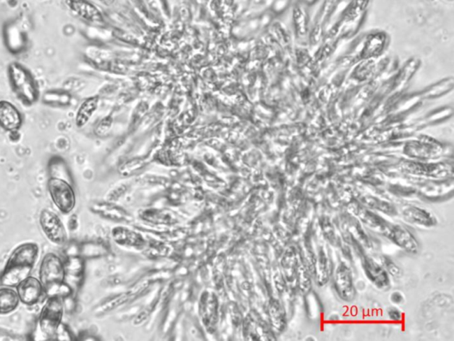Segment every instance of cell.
Listing matches in <instances>:
<instances>
[{"mask_svg":"<svg viewBox=\"0 0 454 341\" xmlns=\"http://www.w3.org/2000/svg\"><path fill=\"white\" fill-rule=\"evenodd\" d=\"M10 87L26 107H31L39 100L41 93L38 81L27 68L18 61H13L8 67Z\"/></svg>","mask_w":454,"mask_h":341,"instance_id":"1","label":"cell"},{"mask_svg":"<svg viewBox=\"0 0 454 341\" xmlns=\"http://www.w3.org/2000/svg\"><path fill=\"white\" fill-rule=\"evenodd\" d=\"M64 300L59 298H47L39 314L36 333L41 334V340H54L56 330L62 322L64 316Z\"/></svg>","mask_w":454,"mask_h":341,"instance_id":"2","label":"cell"},{"mask_svg":"<svg viewBox=\"0 0 454 341\" xmlns=\"http://www.w3.org/2000/svg\"><path fill=\"white\" fill-rule=\"evenodd\" d=\"M47 187L52 201L59 211L64 215L73 211L77 202L73 185L65 180L49 178Z\"/></svg>","mask_w":454,"mask_h":341,"instance_id":"3","label":"cell"},{"mask_svg":"<svg viewBox=\"0 0 454 341\" xmlns=\"http://www.w3.org/2000/svg\"><path fill=\"white\" fill-rule=\"evenodd\" d=\"M39 224L45 237L52 244L64 245L67 242V232L64 222L54 212L43 210L39 216Z\"/></svg>","mask_w":454,"mask_h":341,"instance_id":"4","label":"cell"},{"mask_svg":"<svg viewBox=\"0 0 454 341\" xmlns=\"http://www.w3.org/2000/svg\"><path fill=\"white\" fill-rule=\"evenodd\" d=\"M64 261L60 256L48 252L43 257L39 267V280L43 286L64 281Z\"/></svg>","mask_w":454,"mask_h":341,"instance_id":"5","label":"cell"},{"mask_svg":"<svg viewBox=\"0 0 454 341\" xmlns=\"http://www.w3.org/2000/svg\"><path fill=\"white\" fill-rule=\"evenodd\" d=\"M384 237L408 254H417L419 252V242L414 238L413 233L403 225L390 222Z\"/></svg>","mask_w":454,"mask_h":341,"instance_id":"6","label":"cell"},{"mask_svg":"<svg viewBox=\"0 0 454 341\" xmlns=\"http://www.w3.org/2000/svg\"><path fill=\"white\" fill-rule=\"evenodd\" d=\"M335 288L342 300L351 303L356 297V290L353 284L350 268L345 262H341L335 271Z\"/></svg>","mask_w":454,"mask_h":341,"instance_id":"7","label":"cell"},{"mask_svg":"<svg viewBox=\"0 0 454 341\" xmlns=\"http://www.w3.org/2000/svg\"><path fill=\"white\" fill-rule=\"evenodd\" d=\"M400 215L404 222L410 225L423 228H432L436 227L439 219L433 212L429 210L419 208L416 205H407L401 209Z\"/></svg>","mask_w":454,"mask_h":341,"instance_id":"8","label":"cell"},{"mask_svg":"<svg viewBox=\"0 0 454 341\" xmlns=\"http://www.w3.org/2000/svg\"><path fill=\"white\" fill-rule=\"evenodd\" d=\"M362 268L368 280L381 291H388L391 286L390 275L384 270L383 265L378 263L374 259L363 256Z\"/></svg>","mask_w":454,"mask_h":341,"instance_id":"9","label":"cell"},{"mask_svg":"<svg viewBox=\"0 0 454 341\" xmlns=\"http://www.w3.org/2000/svg\"><path fill=\"white\" fill-rule=\"evenodd\" d=\"M16 291L22 303L27 306L39 303L43 295H45L44 286L39 278L29 275L25 280L15 287Z\"/></svg>","mask_w":454,"mask_h":341,"instance_id":"10","label":"cell"},{"mask_svg":"<svg viewBox=\"0 0 454 341\" xmlns=\"http://www.w3.org/2000/svg\"><path fill=\"white\" fill-rule=\"evenodd\" d=\"M68 8L78 18L91 24H101L103 22L100 10L87 0H67Z\"/></svg>","mask_w":454,"mask_h":341,"instance_id":"11","label":"cell"},{"mask_svg":"<svg viewBox=\"0 0 454 341\" xmlns=\"http://www.w3.org/2000/svg\"><path fill=\"white\" fill-rule=\"evenodd\" d=\"M24 124V116L15 104L8 101H0V127L6 132L20 131Z\"/></svg>","mask_w":454,"mask_h":341,"instance_id":"12","label":"cell"},{"mask_svg":"<svg viewBox=\"0 0 454 341\" xmlns=\"http://www.w3.org/2000/svg\"><path fill=\"white\" fill-rule=\"evenodd\" d=\"M353 212L355 216L362 223H364L367 228L377 232L378 234L383 235L386 234L390 222H387L386 219L381 217L378 213L374 212L372 210L365 208L364 205H355V206H353Z\"/></svg>","mask_w":454,"mask_h":341,"instance_id":"13","label":"cell"},{"mask_svg":"<svg viewBox=\"0 0 454 341\" xmlns=\"http://www.w3.org/2000/svg\"><path fill=\"white\" fill-rule=\"evenodd\" d=\"M39 249L34 242H25L16 247L10 254L6 265L27 266L34 268Z\"/></svg>","mask_w":454,"mask_h":341,"instance_id":"14","label":"cell"},{"mask_svg":"<svg viewBox=\"0 0 454 341\" xmlns=\"http://www.w3.org/2000/svg\"><path fill=\"white\" fill-rule=\"evenodd\" d=\"M32 270L27 266L6 265L0 274V286L15 288L31 275Z\"/></svg>","mask_w":454,"mask_h":341,"instance_id":"15","label":"cell"},{"mask_svg":"<svg viewBox=\"0 0 454 341\" xmlns=\"http://www.w3.org/2000/svg\"><path fill=\"white\" fill-rule=\"evenodd\" d=\"M84 268V260L81 256H68L64 260V282L70 285L73 291L74 287L78 286L83 277Z\"/></svg>","mask_w":454,"mask_h":341,"instance_id":"16","label":"cell"},{"mask_svg":"<svg viewBox=\"0 0 454 341\" xmlns=\"http://www.w3.org/2000/svg\"><path fill=\"white\" fill-rule=\"evenodd\" d=\"M98 103H100V99L98 96H91L85 99L79 106L77 115H75V126L78 128L87 126L94 113H96Z\"/></svg>","mask_w":454,"mask_h":341,"instance_id":"17","label":"cell"},{"mask_svg":"<svg viewBox=\"0 0 454 341\" xmlns=\"http://www.w3.org/2000/svg\"><path fill=\"white\" fill-rule=\"evenodd\" d=\"M20 298L15 288L0 287V314H8L18 307Z\"/></svg>","mask_w":454,"mask_h":341,"instance_id":"18","label":"cell"},{"mask_svg":"<svg viewBox=\"0 0 454 341\" xmlns=\"http://www.w3.org/2000/svg\"><path fill=\"white\" fill-rule=\"evenodd\" d=\"M293 21L298 37L304 38L307 35L309 29V15L307 6L298 2L293 8Z\"/></svg>","mask_w":454,"mask_h":341,"instance_id":"19","label":"cell"},{"mask_svg":"<svg viewBox=\"0 0 454 341\" xmlns=\"http://www.w3.org/2000/svg\"><path fill=\"white\" fill-rule=\"evenodd\" d=\"M343 228L349 235L353 238V240L356 241L363 247H370V240L366 233L361 228L360 221L356 218L350 217L345 219L343 223Z\"/></svg>","mask_w":454,"mask_h":341,"instance_id":"20","label":"cell"},{"mask_svg":"<svg viewBox=\"0 0 454 341\" xmlns=\"http://www.w3.org/2000/svg\"><path fill=\"white\" fill-rule=\"evenodd\" d=\"M269 316L272 326L276 333H281L287 327L285 310L279 300H272L269 304Z\"/></svg>","mask_w":454,"mask_h":341,"instance_id":"21","label":"cell"},{"mask_svg":"<svg viewBox=\"0 0 454 341\" xmlns=\"http://www.w3.org/2000/svg\"><path fill=\"white\" fill-rule=\"evenodd\" d=\"M49 178L65 180L73 185V180L71 175L70 169L61 157H52L48 165Z\"/></svg>","mask_w":454,"mask_h":341,"instance_id":"22","label":"cell"},{"mask_svg":"<svg viewBox=\"0 0 454 341\" xmlns=\"http://www.w3.org/2000/svg\"><path fill=\"white\" fill-rule=\"evenodd\" d=\"M360 202L362 205L372 210V211L383 212L385 213V215L390 216L397 215L396 208H395L390 203L385 201L383 199L376 198V196H363V198H361Z\"/></svg>","mask_w":454,"mask_h":341,"instance_id":"23","label":"cell"},{"mask_svg":"<svg viewBox=\"0 0 454 341\" xmlns=\"http://www.w3.org/2000/svg\"><path fill=\"white\" fill-rule=\"evenodd\" d=\"M44 291L47 298H59L61 300L71 297L73 293V289L64 281L47 285L44 287Z\"/></svg>","mask_w":454,"mask_h":341,"instance_id":"24","label":"cell"},{"mask_svg":"<svg viewBox=\"0 0 454 341\" xmlns=\"http://www.w3.org/2000/svg\"><path fill=\"white\" fill-rule=\"evenodd\" d=\"M453 88V78H447V80H444L439 82V83L432 85L431 87H427V89L423 92V97L426 98V99H436V98L442 96V95L452 91Z\"/></svg>","mask_w":454,"mask_h":341,"instance_id":"25","label":"cell"},{"mask_svg":"<svg viewBox=\"0 0 454 341\" xmlns=\"http://www.w3.org/2000/svg\"><path fill=\"white\" fill-rule=\"evenodd\" d=\"M71 99L70 94L61 91H49L43 96L45 103L55 106H66L70 103Z\"/></svg>","mask_w":454,"mask_h":341,"instance_id":"26","label":"cell"},{"mask_svg":"<svg viewBox=\"0 0 454 341\" xmlns=\"http://www.w3.org/2000/svg\"><path fill=\"white\" fill-rule=\"evenodd\" d=\"M316 265H317L316 272H317L318 283L321 284V285H323L325 282H328L329 277L328 260L324 250H321V252H318V260L317 262H316Z\"/></svg>","mask_w":454,"mask_h":341,"instance_id":"27","label":"cell"},{"mask_svg":"<svg viewBox=\"0 0 454 341\" xmlns=\"http://www.w3.org/2000/svg\"><path fill=\"white\" fill-rule=\"evenodd\" d=\"M103 252L101 245L94 242H84L78 247V255L82 258L97 257Z\"/></svg>","mask_w":454,"mask_h":341,"instance_id":"28","label":"cell"},{"mask_svg":"<svg viewBox=\"0 0 454 341\" xmlns=\"http://www.w3.org/2000/svg\"><path fill=\"white\" fill-rule=\"evenodd\" d=\"M381 264L383 265L384 270L390 275H391L396 278H401L402 277V270L391 259L386 257V256H383L381 259Z\"/></svg>","mask_w":454,"mask_h":341,"instance_id":"29","label":"cell"},{"mask_svg":"<svg viewBox=\"0 0 454 341\" xmlns=\"http://www.w3.org/2000/svg\"><path fill=\"white\" fill-rule=\"evenodd\" d=\"M74 337L72 335L71 331L64 323H61L56 330L54 340H71Z\"/></svg>","mask_w":454,"mask_h":341,"instance_id":"30","label":"cell"},{"mask_svg":"<svg viewBox=\"0 0 454 341\" xmlns=\"http://www.w3.org/2000/svg\"><path fill=\"white\" fill-rule=\"evenodd\" d=\"M112 126V119L110 117H105L104 119H102L100 123H98L96 129H95V133L98 134V136H104L105 134L108 133V131L111 129Z\"/></svg>","mask_w":454,"mask_h":341,"instance_id":"31","label":"cell"},{"mask_svg":"<svg viewBox=\"0 0 454 341\" xmlns=\"http://www.w3.org/2000/svg\"><path fill=\"white\" fill-rule=\"evenodd\" d=\"M387 316L391 322H401L403 319L402 312H401L400 308L396 307H390L388 308Z\"/></svg>","mask_w":454,"mask_h":341,"instance_id":"32","label":"cell"},{"mask_svg":"<svg viewBox=\"0 0 454 341\" xmlns=\"http://www.w3.org/2000/svg\"><path fill=\"white\" fill-rule=\"evenodd\" d=\"M291 0H274L272 10L275 14H282L291 6Z\"/></svg>","mask_w":454,"mask_h":341,"instance_id":"33","label":"cell"},{"mask_svg":"<svg viewBox=\"0 0 454 341\" xmlns=\"http://www.w3.org/2000/svg\"><path fill=\"white\" fill-rule=\"evenodd\" d=\"M390 300L396 306H400V305H402L404 303V296L401 291H396L390 294Z\"/></svg>","mask_w":454,"mask_h":341,"instance_id":"34","label":"cell"},{"mask_svg":"<svg viewBox=\"0 0 454 341\" xmlns=\"http://www.w3.org/2000/svg\"><path fill=\"white\" fill-rule=\"evenodd\" d=\"M22 338H15L13 336L12 334H9L5 331L0 330V340H21Z\"/></svg>","mask_w":454,"mask_h":341,"instance_id":"35","label":"cell"},{"mask_svg":"<svg viewBox=\"0 0 454 341\" xmlns=\"http://www.w3.org/2000/svg\"><path fill=\"white\" fill-rule=\"evenodd\" d=\"M318 0H299V2L302 3V5L305 6H314L316 3H318Z\"/></svg>","mask_w":454,"mask_h":341,"instance_id":"36","label":"cell"},{"mask_svg":"<svg viewBox=\"0 0 454 341\" xmlns=\"http://www.w3.org/2000/svg\"><path fill=\"white\" fill-rule=\"evenodd\" d=\"M101 3H103L105 5H111L114 2V0H98Z\"/></svg>","mask_w":454,"mask_h":341,"instance_id":"37","label":"cell"}]
</instances>
